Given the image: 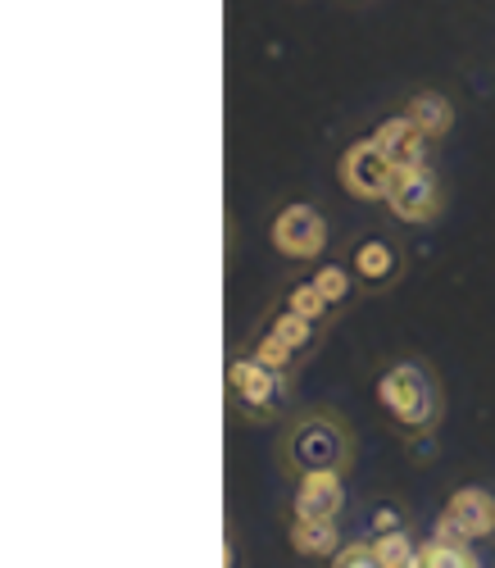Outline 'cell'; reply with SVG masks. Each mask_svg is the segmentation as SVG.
Instances as JSON below:
<instances>
[{
	"label": "cell",
	"mask_w": 495,
	"mask_h": 568,
	"mask_svg": "<svg viewBox=\"0 0 495 568\" xmlns=\"http://www.w3.org/2000/svg\"><path fill=\"white\" fill-rule=\"evenodd\" d=\"M373 405L395 437L418 446V442L436 437L441 418H445L441 373L423 355H391L373 373Z\"/></svg>",
	"instance_id": "obj_1"
},
{
	"label": "cell",
	"mask_w": 495,
	"mask_h": 568,
	"mask_svg": "<svg viewBox=\"0 0 495 568\" xmlns=\"http://www.w3.org/2000/svg\"><path fill=\"white\" fill-rule=\"evenodd\" d=\"M277 468L286 478H301L314 468H355V428L336 409H301L282 418L277 433Z\"/></svg>",
	"instance_id": "obj_2"
},
{
	"label": "cell",
	"mask_w": 495,
	"mask_h": 568,
	"mask_svg": "<svg viewBox=\"0 0 495 568\" xmlns=\"http://www.w3.org/2000/svg\"><path fill=\"white\" fill-rule=\"evenodd\" d=\"M228 405L241 423H282L291 414V396H295V377L269 368L264 359H255L245 346H236L228 355Z\"/></svg>",
	"instance_id": "obj_3"
},
{
	"label": "cell",
	"mask_w": 495,
	"mask_h": 568,
	"mask_svg": "<svg viewBox=\"0 0 495 568\" xmlns=\"http://www.w3.org/2000/svg\"><path fill=\"white\" fill-rule=\"evenodd\" d=\"M341 260L351 264L364 296H382L391 287H401L405 273H410V251L391 227H364L355 236H345Z\"/></svg>",
	"instance_id": "obj_4"
},
{
	"label": "cell",
	"mask_w": 495,
	"mask_h": 568,
	"mask_svg": "<svg viewBox=\"0 0 495 568\" xmlns=\"http://www.w3.org/2000/svg\"><path fill=\"white\" fill-rule=\"evenodd\" d=\"M269 246L277 251V260H286L291 268H310L319 260H327L332 246V223L319 205L310 201H286L273 210L269 219Z\"/></svg>",
	"instance_id": "obj_5"
},
{
	"label": "cell",
	"mask_w": 495,
	"mask_h": 568,
	"mask_svg": "<svg viewBox=\"0 0 495 568\" xmlns=\"http://www.w3.org/2000/svg\"><path fill=\"white\" fill-rule=\"evenodd\" d=\"M445 205H451V186H445L441 169L436 164H418V169H401V178H395L391 196L382 201L386 219L395 227H432Z\"/></svg>",
	"instance_id": "obj_6"
},
{
	"label": "cell",
	"mask_w": 495,
	"mask_h": 568,
	"mask_svg": "<svg viewBox=\"0 0 495 568\" xmlns=\"http://www.w3.org/2000/svg\"><path fill=\"white\" fill-rule=\"evenodd\" d=\"M395 178H401V164H395V160L377 146L373 132H368V136H355L351 146L341 151V160H336L341 192L351 196V201H364V205H382V201L391 196Z\"/></svg>",
	"instance_id": "obj_7"
},
{
	"label": "cell",
	"mask_w": 495,
	"mask_h": 568,
	"mask_svg": "<svg viewBox=\"0 0 495 568\" xmlns=\"http://www.w3.org/2000/svg\"><path fill=\"white\" fill-rule=\"evenodd\" d=\"M432 537L451 541H491L495 537V491L491 487H455L445 496L441 514L432 518Z\"/></svg>",
	"instance_id": "obj_8"
},
{
	"label": "cell",
	"mask_w": 495,
	"mask_h": 568,
	"mask_svg": "<svg viewBox=\"0 0 495 568\" xmlns=\"http://www.w3.org/2000/svg\"><path fill=\"white\" fill-rule=\"evenodd\" d=\"M351 473L341 468H314L291 478V500L286 514H305V518H341L345 505H351V487H345Z\"/></svg>",
	"instance_id": "obj_9"
},
{
	"label": "cell",
	"mask_w": 495,
	"mask_h": 568,
	"mask_svg": "<svg viewBox=\"0 0 495 568\" xmlns=\"http://www.w3.org/2000/svg\"><path fill=\"white\" fill-rule=\"evenodd\" d=\"M373 141L377 146L401 164V169H418V164H436V141L410 119V114H386V119H377L373 123Z\"/></svg>",
	"instance_id": "obj_10"
},
{
	"label": "cell",
	"mask_w": 495,
	"mask_h": 568,
	"mask_svg": "<svg viewBox=\"0 0 495 568\" xmlns=\"http://www.w3.org/2000/svg\"><path fill=\"white\" fill-rule=\"evenodd\" d=\"M341 518H305V514H286V546L295 559H332L341 546Z\"/></svg>",
	"instance_id": "obj_11"
},
{
	"label": "cell",
	"mask_w": 495,
	"mask_h": 568,
	"mask_svg": "<svg viewBox=\"0 0 495 568\" xmlns=\"http://www.w3.org/2000/svg\"><path fill=\"white\" fill-rule=\"evenodd\" d=\"M395 110L410 114V119H414V123L436 141V146L455 132V101L445 97V91H436V87H414V91H405L401 105H395Z\"/></svg>",
	"instance_id": "obj_12"
},
{
	"label": "cell",
	"mask_w": 495,
	"mask_h": 568,
	"mask_svg": "<svg viewBox=\"0 0 495 568\" xmlns=\"http://www.w3.org/2000/svg\"><path fill=\"white\" fill-rule=\"evenodd\" d=\"M260 323L264 327H273V333L291 346V351H301L305 359H314L319 351H323V342H327V327H319L314 318H305V314H295V310H286L282 301H273L264 314H260Z\"/></svg>",
	"instance_id": "obj_13"
},
{
	"label": "cell",
	"mask_w": 495,
	"mask_h": 568,
	"mask_svg": "<svg viewBox=\"0 0 495 568\" xmlns=\"http://www.w3.org/2000/svg\"><path fill=\"white\" fill-rule=\"evenodd\" d=\"M305 273L314 277V287L327 296V305H332L336 314H351V310H355V296H364L360 282H355V273H351V264H345L341 255H336V260H319V264H310Z\"/></svg>",
	"instance_id": "obj_14"
},
{
	"label": "cell",
	"mask_w": 495,
	"mask_h": 568,
	"mask_svg": "<svg viewBox=\"0 0 495 568\" xmlns=\"http://www.w3.org/2000/svg\"><path fill=\"white\" fill-rule=\"evenodd\" d=\"M277 301L286 305V310H295V314H305V318H314L319 327H327L332 333V323L341 318L332 305H327V296L314 287V277L310 273H291L286 282H282V292H277Z\"/></svg>",
	"instance_id": "obj_15"
},
{
	"label": "cell",
	"mask_w": 495,
	"mask_h": 568,
	"mask_svg": "<svg viewBox=\"0 0 495 568\" xmlns=\"http://www.w3.org/2000/svg\"><path fill=\"white\" fill-rule=\"evenodd\" d=\"M241 346L251 351L255 359H264L269 368L286 373V377H301V373H305V364H310L301 351H291V346H286V342L273 333V327H264V323H255L251 333H245V342H241Z\"/></svg>",
	"instance_id": "obj_16"
},
{
	"label": "cell",
	"mask_w": 495,
	"mask_h": 568,
	"mask_svg": "<svg viewBox=\"0 0 495 568\" xmlns=\"http://www.w3.org/2000/svg\"><path fill=\"white\" fill-rule=\"evenodd\" d=\"M360 524H364L368 537H382V532H395V528H414L418 518H414L410 500H401V496H373L360 509Z\"/></svg>",
	"instance_id": "obj_17"
},
{
	"label": "cell",
	"mask_w": 495,
	"mask_h": 568,
	"mask_svg": "<svg viewBox=\"0 0 495 568\" xmlns=\"http://www.w3.org/2000/svg\"><path fill=\"white\" fill-rule=\"evenodd\" d=\"M477 541H451V537H423L418 546V568H477Z\"/></svg>",
	"instance_id": "obj_18"
},
{
	"label": "cell",
	"mask_w": 495,
	"mask_h": 568,
	"mask_svg": "<svg viewBox=\"0 0 495 568\" xmlns=\"http://www.w3.org/2000/svg\"><path fill=\"white\" fill-rule=\"evenodd\" d=\"M418 524L414 528H395V532H382L373 537V550H377V568H418Z\"/></svg>",
	"instance_id": "obj_19"
},
{
	"label": "cell",
	"mask_w": 495,
	"mask_h": 568,
	"mask_svg": "<svg viewBox=\"0 0 495 568\" xmlns=\"http://www.w3.org/2000/svg\"><path fill=\"white\" fill-rule=\"evenodd\" d=\"M327 564H332V568H377L373 537H368V532H360V537H345Z\"/></svg>",
	"instance_id": "obj_20"
},
{
	"label": "cell",
	"mask_w": 495,
	"mask_h": 568,
	"mask_svg": "<svg viewBox=\"0 0 495 568\" xmlns=\"http://www.w3.org/2000/svg\"><path fill=\"white\" fill-rule=\"evenodd\" d=\"M491 546H495V537H491Z\"/></svg>",
	"instance_id": "obj_21"
}]
</instances>
